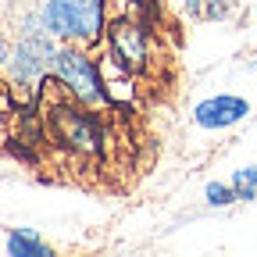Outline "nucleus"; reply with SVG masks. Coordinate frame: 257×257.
Listing matches in <instances>:
<instances>
[{"label":"nucleus","mask_w":257,"mask_h":257,"mask_svg":"<svg viewBox=\"0 0 257 257\" xmlns=\"http://www.w3.org/2000/svg\"><path fill=\"white\" fill-rule=\"evenodd\" d=\"M57 50V40L47 32L40 8L32 4L15 18L11 50L0 68V82L8 86L15 104H40V93L50 79V57Z\"/></svg>","instance_id":"f257e3e1"},{"label":"nucleus","mask_w":257,"mask_h":257,"mask_svg":"<svg viewBox=\"0 0 257 257\" xmlns=\"http://www.w3.org/2000/svg\"><path fill=\"white\" fill-rule=\"evenodd\" d=\"M40 96H50V104L40 100L47 143H54L61 154H68L75 161H93V157L104 154L107 128H104L100 111H89V107L68 100V96H61V89L54 86V79H47V86H43Z\"/></svg>","instance_id":"f03ea898"},{"label":"nucleus","mask_w":257,"mask_h":257,"mask_svg":"<svg viewBox=\"0 0 257 257\" xmlns=\"http://www.w3.org/2000/svg\"><path fill=\"white\" fill-rule=\"evenodd\" d=\"M50 79L61 89V96L89 107V111H107V86H104V72H100V57L93 47H79V43H57L54 57H50Z\"/></svg>","instance_id":"7ed1b4c3"},{"label":"nucleus","mask_w":257,"mask_h":257,"mask_svg":"<svg viewBox=\"0 0 257 257\" xmlns=\"http://www.w3.org/2000/svg\"><path fill=\"white\" fill-rule=\"evenodd\" d=\"M40 18L57 43L100 47L107 29V4L104 0H36Z\"/></svg>","instance_id":"20e7f679"},{"label":"nucleus","mask_w":257,"mask_h":257,"mask_svg":"<svg viewBox=\"0 0 257 257\" xmlns=\"http://www.w3.org/2000/svg\"><path fill=\"white\" fill-rule=\"evenodd\" d=\"M100 54H107L114 64H121L133 75H147L154 64V32L150 22H136V18H107L104 29V43L96 47Z\"/></svg>","instance_id":"39448f33"},{"label":"nucleus","mask_w":257,"mask_h":257,"mask_svg":"<svg viewBox=\"0 0 257 257\" xmlns=\"http://www.w3.org/2000/svg\"><path fill=\"white\" fill-rule=\"evenodd\" d=\"M250 111H253L250 100L239 93H211L189 107V121L200 133H229V128H236L250 118Z\"/></svg>","instance_id":"423d86ee"},{"label":"nucleus","mask_w":257,"mask_h":257,"mask_svg":"<svg viewBox=\"0 0 257 257\" xmlns=\"http://www.w3.org/2000/svg\"><path fill=\"white\" fill-rule=\"evenodd\" d=\"M4 250L11 257H50V243L36 232V229H29V225H18V229H8L4 232Z\"/></svg>","instance_id":"0eeeda50"},{"label":"nucleus","mask_w":257,"mask_h":257,"mask_svg":"<svg viewBox=\"0 0 257 257\" xmlns=\"http://www.w3.org/2000/svg\"><path fill=\"white\" fill-rule=\"evenodd\" d=\"M107 18H136V22H154L157 0H104Z\"/></svg>","instance_id":"6e6552de"},{"label":"nucleus","mask_w":257,"mask_h":257,"mask_svg":"<svg viewBox=\"0 0 257 257\" xmlns=\"http://www.w3.org/2000/svg\"><path fill=\"white\" fill-rule=\"evenodd\" d=\"M204 204H207L211 211H225V207L239 204L236 186H232V182H221V179H211V182L204 186Z\"/></svg>","instance_id":"1a4fd4ad"},{"label":"nucleus","mask_w":257,"mask_h":257,"mask_svg":"<svg viewBox=\"0 0 257 257\" xmlns=\"http://www.w3.org/2000/svg\"><path fill=\"white\" fill-rule=\"evenodd\" d=\"M239 8V0H204V18L207 22H229Z\"/></svg>","instance_id":"9d476101"},{"label":"nucleus","mask_w":257,"mask_h":257,"mask_svg":"<svg viewBox=\"0 0 257 257\" xmlns=\"http://www.w3.org/2000/svg\"><path fill=\"white\" fill-rule=\"evenodd\" d=\"M11 107H15V100H11L8 86L0 82V147H8V136H11Z\"/></svg>","instance_id":"9b49d317"},{"label":"nucleus","mask_w":257,"mask_h":257,"mask_svg":"<svg viewBox=\"0 0 257 257\" xmlns=\"http://www.w3.org/2000/svg\"><path fill=\"white\" fill-rule=\"evenodd\" d=\"M229 182H246V186H257V165H243V168H236Z\"/></svg>","instance_id":"f8f14e48"},{"label":"nucleus","mask_w":257,"mask_h":257,"mask_svg":"<svg viewBox=\"0 0 257 257\" xmlns=\"http://www.w3.org/2000/svg\"><path fill=\"white\" fill-rule=\"evenodd\" d=\"M179 11L186 18H204V0H179Z\"/></svg>","instance_id":"ddd939ff"},{"label":"nucleus","mask_w":257,"mask_h":257,"mask_svg":"<svg viewBox=\"0 0 257 257\" xmlns=\"http://www.w3.org/2000/svg\"><path fill=\"white\" fill-rule=\"evenodd\" d=\"M8 50H11V32H8V25H4V22H0V68H4Z\"/></svg>","instance_id":"4468645a"},{"label":"nucleus","mask_w":257,"mask_h":257,"mask_svg":"<svg viewBox=\"0 0 257 257\" xmlns=\"http://www.w3.org/2000/svg\"><path fill=\"white\" fill-rule=\"evenodd\" d=\"M250 15H253V22H257V0H250Z\"/></svg>","instance_id":"2eb2a0df"}]
</instances>
